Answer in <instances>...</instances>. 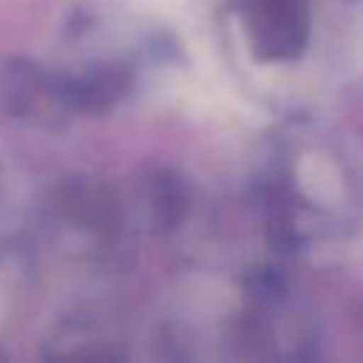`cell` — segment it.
Segmentation results:
<instances>
[]
</instances>
